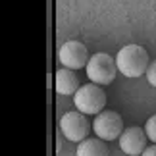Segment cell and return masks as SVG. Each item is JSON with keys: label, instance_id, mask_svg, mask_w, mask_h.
Instances as JSON below:
<instances>
[{"label": "cell", "instance_id": "1", "mask_svg": "<svg viewBox=\"0 0 156 156\" xmlns=\"http://www.w3.org/2000/svg\"><path fill=\"white\" fill-rule=\"evenodd\" d=\"M116 66L118 71H122L125 77H141L147 73L148 66H151L148 52L139 44H127L118 52Z\"/></svg>", "mask_w": 156, "mask_h": 156}, {"label": "cell", "instance_id": "2", "mask_svg": "<svg viewBox=\"0 0 156 156\" xmlns=\"http://www.w3.org/2000/svg\"><path fill=\"white\" fill-rule=\"evenodd\" d=\"M73 104L83 114H100L106 106V93L97 83H87L73 94Z\"/></svg>", "mask_w": 156, "mask_h": 156}, {"label": "cell", "instance_id": "3", "mask_svg": "<svg viewBox=\"0 0 156 156\" xmlns=\"http://www.w3.org/2000/svg\"><path fill=\"white\" fill-rule=\"evenodd\" d=\"M116 71H118V66L114 62V58L110 54H104V52H98L94 56L89 58V64H87V75L91 83H97V85H110L116 77Z\"/></svg>", "mask_w": 156, "mask_h": 156}, {"label": "cell", "instance_id": "4", "mask_svg": "<svg viewBox=\"0 0 156 156\" xmlns=\"http://www.w3.org/2000/svg\"><path fill=\"white\" fill-rule=\"evenodd\" d=\"M93 131L97 133L98 139L102 141H114L119 139L123 133V119L118 112L112 110H102L100 114H97L93 122Z\"/></svg>", "mask_w": 156, "mask_h": 156}, {"label": "cell", "instance_id": "5", "mask_svg": "<svg viewBox=\"0 0 156 156\" xmlns=\"http://www.w3.org/2000/svg\"><path fill=\"white\" fill-rule=\"evenodd\" d=\"M87 114L83 112H68L64 114L62 119H60V129L62 133L66 135L68 141H75V143H81L87 139L89 131H91V125L87 122Z\"/></svg>", "mask_w": 156, "mask_h": 156}, {"label": "cell", "instance_id": "6", "mask_svg": "<svg viewBox=\"0 0 156 156\" xmlns=\"http://www.w3.org/2000/svg\"><path fill=\"white\" fill-rule=\"evenodd\" d=\"M58 60L64 68L68 69H81L87 68L89 64V52L87 46L79 43V41H68V43L62 44V48L58 50Z\"/></svg>", "mask_w": 156, "mask_h": 156}, {"label": "cell", "instance_id": "7", "mask_svg": "<svg viewBox=\"0 0 156 156\" xmlns=\"http://www.w3.org/2000/svg\"><path fill=\"white\" fill-rule=\"evenodd\" d=\"M147 133L145 129L141 127H127L123 129L122 137H119V148L129 154V156H137V154H143L145 152V145H147Z\"/></svg>", "mask_w": 156, "mask_h": 156}, {"label": "cell", "instance_id": "8", "mask_svg": "<svg viewBox=\"0 0 156 156\" xmlns=\"http://www.w3.org/2000/svg\"><path fill=\"white\" fill-rule=\"evenodd\" d=\"M54 85H56V91L60 94H66V97H71L79 91V79H77L75 71L62 68L56 71V79H54Z\"/></svg>", "mask_w": 156, "mask_h": 156}, {"label": "cell", "instance_id": "9", "mask_svg": "<svg viewBox=\"0 0 156 156\" xmlns=\"http://www.w3.org/2000/svg\"><path fill=\"white\" fill-rule=\"evenodd\" d=\"M77 156H108V147L102 139H85L77 145Z\"/></svg>", "mask_w": 156, "mask_h": 156}, {"label": "cell", "instance_id": "10", "mask_svg": "<svg viewBox=\"0 0 156 156\" xmlns=\"http://www.w3.org/2000/svg\"><path fill=\"white\" fill-rule=\"evenodd\" d=\"M145 133H147V137H148V141L156 143V114L148 118V122L145 123Z\"/></svg>", "mask_w": 156, "mask_h": 156}, {"label": "cell", "instance_id": "11", "mask_svg": "<svg viewBox=\"0 0 156 156\" xmlns=\"http://www.w3.org/2000/svg\"><path fill=\"white\" fill-rule=\"evenodd\" d=\"M147 81L151 83L152 87H156V60L154 62H151V66H148V69H147Z\"/></svg>", "mask_w": 156, "mask_h": 156}, {"label": "cell", "instance_id": "12", "mask_svg": "<svg viewBox=\"0 0 156 156\" xmlns=\"http://www.w3.org/2000/svg\"><path fill=\"white\" fill-rule=\"evenodd\" d=\"M143 156H156V143H154L152 147H147L145 152H143Z\"/></svg>", "mask_w": 156, "mask_h": 156}]
</instances>
